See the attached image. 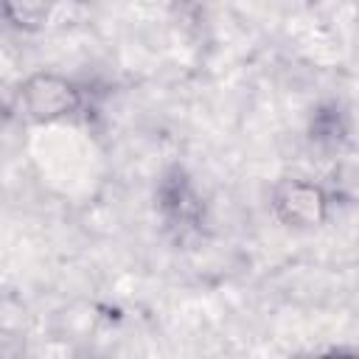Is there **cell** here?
Returning <instances> with one entry per match:
<instances>
[{"label":"cell","mask_w":359,"mask_h":359,"mask_svg":"<svg viewBox=\"0 0 359 359\" xmlns=\"http://www.w3.org/2000/svg\"><path fill=\"white\" fill-rule=\"evenodd\" d=\"M272 205H275V213L292 227H314L325 219V210H328L325 194L317 185L303 180H286L283 185H278Z\"/></svg>","instance_id":"cell-2"},{"label":"cell","mask_w":359,"mask_h":359,"mask_svg":"<svg viewBox=\"0 0 359 359\" xmlns=\"http://www.w3.org/2000/svg\"><path fill=\"white\" fill-rule=\"evenodd\" d=\"M20 104L34 121H56L79 107V93L59 76H34L22 87Z\"/></svg>","instance_id":"cell-1"},{"label":"cell","mask_w":359,"mask_h":359,"mask_svg":"<svg viewBox=\"0 0 359 359\" xmlns=\"http://www.w3.org/2000/svg\"><path fill=\"white\" fill-rule=\"evenodd\" d=\"M163 205H165V210H168L177 222H191V219H196V213H199V208H196V202H194V194H191L188 185L180 182V180H174L171 185H165V191H163Z\"/></svg>","instance_id":"cell-3"},{"label":"cell","mask_w":359,"mask_h":359,"mask_svg":"<svg viewBox=\"0 0 359 359\" xmlns=\"http://www.w3.org/2000/svg\"><path fill=\"white\" fill-rule=\"evenodd\" d=\"M337 182L342 185V191L348 196L359 199V154H353L337 165Z\"/></svg>","instance_id":"cell-4"}]
</instances>
